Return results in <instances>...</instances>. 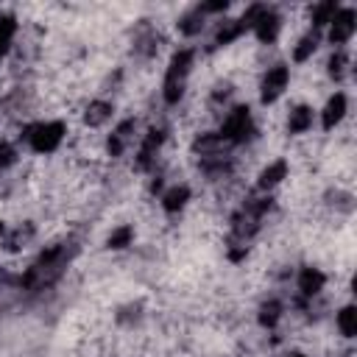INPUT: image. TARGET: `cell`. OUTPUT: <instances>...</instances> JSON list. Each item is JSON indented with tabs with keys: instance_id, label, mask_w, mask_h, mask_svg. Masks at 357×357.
Instances as JSON below:
<instances>
[{
	"instance_id": "obj_5",
	"label": "cell",
	"mask_w": 357,
	"mask_h": 357,
	"mask_svg": "<svg viewBox=\"0 0 357 357\" xmlns=\"http://www.w3.org/2000/svg\"><path fill=\"white\" fill-rule=\"evenodd\" d=\"M287 81H290L287 64H273V67L262 75V84H259V98H262V103L279 100V95L287 89Z\"/></svg>"
},
{
	"instance_id": "obj_13",
	"label": "cell",
	"mask_w": 357,
	"mask_h": 357,
	"mask_svg": "<svg viewBox=\"0 0 357 357\" xmlns=\"http://www.w3.org/2000/svg\"><path fill=\"white\" fill-rule=\"evenodd\" d=\"M312 128V109L310 106H296L287 117V131L290 134H304Z\"/></svg>"
},
{
	"instance_id": "obj_8",
	"label": "cell",
	"mask_w": 357,
	"mask_h": 357,
	"mask_svg": "<svg viewBox=\"0 0 357 357\" xmlns=\"http://www.w3.org/2000/svg\"><path fill=\"white\" fill-rule=\"evenodd\" d=\"M162 142H165V131H162V128H151L148 137H145L142 145H139V153H137L139 159H137V165H139V167H148L151 159H153V153L159 151Z\"/></svg>"
},
{
	"instance_id": "obj_10",
	"label": "cell",
	"mask_w": 357,
	"mask_h": 357,
	"mask_svg": "<svg viewBox=\"0 0 357 357\" xmlns=\"http://www.w3.org/2000/svg\"><path fill=\"white\" fill-rule=\"evenodd\" d=\"M343 114H346V95L337 92V95H332V98L326 100V106H324V128H335V126L343 120Z\"/></svg>"
},
{
	"instance_id": "obj_4",
	"label": "cell",
	"mask_w": 357,
	"mask_h": 357,
	"mask_svg": "<svg viewBox=\"0 0 357 357\" xmlns=\"http://www.w3.org/2000/svg\"><path fill=\"white\" fill-rule=\"evenodd\" d=\"M254 134V123H251V109L248 106H234L229 114H226V120H223V126H220V139L223 142H245L248 137Z\"/></svg>"
},
{
	"instance_id": "obj_2",
	"label": "cell",
	"mask_w": 357,
	"mask_h": 357,
	"mask_svg": "<svg viewBox=\"0 0 357 357\" xmlns=\"http://www.w3.org/2000/svg\"><path fill=\"white\" fill-rule=\"evenodd\" d=\"M190 67H192V50L184 47V50L173 53V59L167 64V73H165V86H162V95H165L167 103H176L184 95V84H187Z\"/></svg>"
},
{
	"instance_id": "obj_1",
	"label": "cell",
	"mask_w": 357,
	"mask_h": 357,
	"mask_svg": "<svg viewBox=\"0 0 357 357\" xmlns=\"http://www.w3.org/2000/svg\"><path fill=\"white\" fill-rule=\"evenodd\" d=\"M64 262H67V248L64 245H56L50 251H45L22 276V284L28 290H36V287H45L50 284L61 271H64Z\"/></svg>"
},
{
	"instance_id": "obj_22",
	"label": "cell",
	"mask_w": 357,
	"mask_h": 357,
	"mask_svg": "<svg viewBox=\"0 0 357 357\" xmlns=\"http://www.w3.org/2000/svg\"><path fill=\"white\" fill-rule=\"evenodd\" d=\"M201 25H204V11H201V8H195V11H190V14L178 22V31H181V33H187V36H192V33H198V31H201Z\"/></svg>"
},
{
	"instance_id": "obj_23",
	"label": "cell",
	"mask_w": 357,
	"mask_h": 357,
	"mask_svg": "<svg viewBox=\"0 0 357 357\" xmlns=\"http://www.w3.org/2000/svg\"><path fill=\"white\" fill-rule=\"evenodd\" d=\"M131 240H134V229H131V226H117V229L109 234L106 245H109V248H126Z\"/></svg>"
},
{
	"instance_id": "obj_9",
	"label": "cell",
	"mask_w": 357,
	"mask_h": 357,
	"mask_svg": "<svg viewBox=\"0 0 357 357\" xmlns=\"http://www.w3.org/2000/svg\"><path fill=\"white\" fill-rule=\"evenodd\" d=\"M324 282H326V276L318 268H301V273H298V290L304 296H318L324 290Z\"/></svg>"
},
{
	"instance_id": "obj_6",
	"label": "cell",
	"mask_w": 357,
	"mask_h": 357,
	"mask_svg": "<svg viewBox=\"0 0 357 357\" xmlns=\"http://www.w3.org/2000/svg\"><path fill=\"white\" fill-rule=\"evenodd\" d=\"M354 33V11L351 8H337L332 22H329V42L332 45H343L349 42Z\"/></svg>"
},
{
	"instance_id": "obj_19",
	"label": "cell",
	"mask_w": 357,
	"mask_h": 357,
	"mask_svg": "<svg viewBox=\"0 0 357 357\" xmlns=\"http://www.w3.org/2000/svg\"><path fill=\"white\" fill-rule=\"evenodd\" d=\"M337 329H340V335H346V337H354V335H357V310H354V307H343V310L337 312Z\"/></svg>"
},
{
	"instance_id": "obj_18",
	"label": "cell",
	"mask_w": 357,
	"mask_h": 357,
	"mask_svg": "<svg viewBox=\"0 0 357 357\" xmlns=\"http://www.w3.org/2000/svg\"><path fill=\"white\" fill-rule=\"evenodd\" d=\"M335 11H337V3H332V0L318 3V6L312 8V31H318V28L329 25V22H332V17H335Z\"/></svg>"
},
{
	"instance_id": "obj_25",
	"label": "cell",
	"mask_w": 357,
	"mask_h": 357,
	"mask_svg": "<svg viewBox=\"0 0 357 357\" xmlns=\"http://www.w3.org/2000/svg\"><path fill=\"white\" fill-rule=\"evenodd\" d=\"M17 159V151L11 142H0V167H8Z\"/></svg>"
},
{
	"instance_id": "obj_26",
	"label": "cell",
	"mask_w": 357,
	"mask_h": 357,
	"mask_svg": "<svg viewBox=\"0 0 357 357\" xmlns=\"http://www.w3.org/2000/svg\"><path fill=\"white\" fill-rule=\"evenodd\" d=\"M287 357H304V354H298V351H293V354H287Z\"/></svg>"
},
{
	"instance_id": "obj_24",
	"label": "cell",
	"mask_w": 357,
	"mask_h": 357,
	"mask_svg": "<svg viewBox=\"0 0 357 357\" xmlns=\"http://www.w3.org/2000/svg\"><path fill=\"white\" fill-rule=\"evenodd\" d=\"M343 70H346V53L335 50V56L329 59V75L332 78H343Z\"/></svg>"
},
{
	"instance_id": "obj_15",
	"label": "cell",
	"mask_w": 357,
	"mask_h": 357,
	"mask_svg": "<svg viewBox=\"0 0 357 357\" xmlns=\"http://www.w3.org/2000/svg\"><path fill=\"white\" fill-rule=\"evenodd\" d=\"M14 33H17V20H14V14H0V61H3L6 53L11 50Z\"/></svg>"
},
{
	"instance_id": "obj_16",
	"label": "cell",
	"mask_w": 357,
	"mask_h": 357,
	"mask_svg": "<svg viewBox=\"0 0 357 357\" xmlns=\"http://www.w3.org/2000/svg\"><path fill=\"white\" fill-rule=\"evenodd\" d=\"M243 31H245V25H243L240 20H226V22L218 28V33H215V45H229V42H234Z\"/></svg>"
},
{
	"instance_id": "obj_21",
	"label": "cell",
	"mask_w": 357,
	"mask_h": 357,
	"mask_svg": "<svg viewBox=\"0 0 357 357\" xmlns=\"http://www.w3.org/2000/svg\"><path fill=\"white\" fill-rule=\"evenodd\" d=\"M279 318H282V304L279 301H268V304H262L259 307V324L262 326H276L279 324Z\"/></svg>"
},
{
	"instance_id": "obj_11",
	"label": "cell",
	"mask_w": 357,
	"mask_h": 357,
	"mask_svg": "<svg viewBox=\"0 0 357 357\" xmlns=\"http://www.w3.org/2000/svg\"><path fill=\"white\" fill-rule=\"evenodd\" d=\"M187 201H190V187L187 184H176L162 195V209L165 212H178V209L187 206Z\"/></svg>"
},
{
	"instance_id": "obj_12",
	"label": "cell",
	"mask_w": 357,
	"mask_h": 357,
	"mask_svg": "<svg viewBox=\"0 0 357 357\" xmlns=\"http://www.w3.org/2000/svg\"><path fill=\"white\" fill-rule=\"evenodd\" d=\"M284 173H287V162L284 159H276V162H271L262 173H259V190H273L282 178H284Z\"/></svg>"
},
{
	"instance_id": "obj_14",
	"label": "cell",
	"mask_w": 357,
	"mask_h": 357,
	"mask_svg": "<svg viewBox=\"0 0 357 357\" xmlns=\"http://www.w3.org/2000/svg\"><path fill=\"white\" fill-rule=\"evenodd\" d=\"M131 131H134V120H123V123L112 131V137H109V153H112V156H120V153L126 151Z\"/></svg>"
},
{
	"instance_id": "obj_3",
	"label": "cell",
	"mask_w": 357,
	"mask_h": 357,
	"mask_svg": "<svg viewBox=\"0 0 357 357\" xmlns=\"http://www.w3.org/2000/svg\"><path fill=\"white\" fill-rule=\"evenodd\" d=\"M61 139H64V123H59V120L33 123L25 128V142L36 153H53L61 145Z\"/></svg>"
},
{
	"instance_id": "obj_20",
	"label": "cell",
	"mask_w": 357,
	"mask_h": 357,
	"mask_svg": "<svg viewBox=\"0 0 357 357\" xmlns=\"http://www.w3.org/2000/svg\"><path fill=\"white\" fill-rule=\"evenodd\" d=\"M315 47H318V31L301 36V42H298L296 50H293V59H296V61H307V59L315 53Z\"/></svg>"
},
{
	"instance_id": "obj_7",
	"label": "cell",
	"mask_w": 357,
	"mask_h": 357,
	"mask_svg": "<svg viewBox=\"0 0 357 357\" xmlns=\"http://www.w3.org/2000/svg\"><path fill=\"white\" fill-rule=\"evenodd\" d=\"M251 28H254V33H257V39H259V42H268V45H271V42L279 36L282 20H279V14H276L273 8H268V6H265V8L259 11V17L254 20V25H251Z\"/></svg>"
},
{
	"instance_id": "obj_17",
	"label": "cell",
	"mask_w": 357,
	"mask_h": 357,
	"mask_svg": "<svg viewBox=\"0 0 357 357\" xmlns=\"http://www.w3.org/2000/svg\"><path fill=\"white\" fill-rule=\"evenodd\" d=\"M109 117H112V103H106V100L89 103V109H86V114H84L86 126H100V123H106Z\"/></svg>"
}]
</instances>
